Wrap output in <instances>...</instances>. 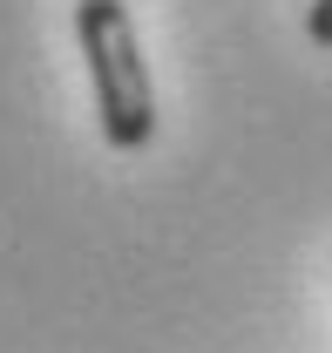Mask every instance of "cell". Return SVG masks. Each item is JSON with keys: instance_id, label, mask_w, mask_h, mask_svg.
Wrapping results in <instances>:
<instances>
[{"instance_id": "6da1fadb", "label": "cell", "mask_w": 332, "mask_h": 353, "mask_svg": "<svg viewBox=\"0 0 332 353\" xmlns=\"http://www.w3.org/2000/svg\"><path fill=\"white\" fill-rule=\"evenodd\" d=\"M75 41L88 54V82H95V116L109 150H143L156 136V88H149V61L136 41L123 0H75Z\"/></svg>"}, {"instance_id": "7a4b0ae2", "label": "cell", "mask_w": 332, "mask_h": 353, "mask_svg": "<svg viewBox=\"0 0 332 353\" xmlns=\"http://www.w3.org/2000/svg\"><path fill=\"white\" fill-rule=\"evenodd\" d=\"M305 41L332 54V0H312V14H305Z\"/></svg>"}]
</instances>
